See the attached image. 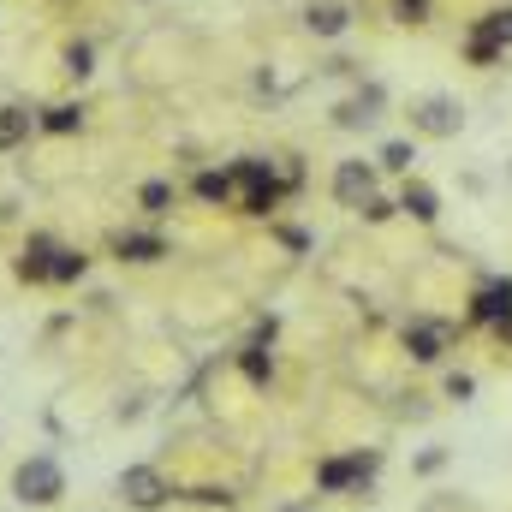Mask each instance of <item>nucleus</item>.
<instances>
[{
    "instance_id": "obj_1",
    "label": "nucleus",
    "mask_w": 512,
    "mask_h": 512,
    "mask_svg": "<svg viewBox=\"0 0 512 512\" xmlns=\"http://www.w3.org/2000/svg\"><path fill=\"white\" fill-rule=\"evenodd\" d=\"M12 495H18L24 507H54V501L66 495V471H60L48 453H36V459H24V465H18Z\"/></svg>"
},
{
    "instance_id": "obj_2",
    "label": "nucleus",
    "mask_w": 512,
    "mask_h": 512,
    "mask_svg": "<svg viewBox=\"0 0 512 512\" xmlns=\"http://www.w3.org/2000/svg\"><path fill=\"white\" fill-rule=\"evenodd\" d=\"M411 126L423 131V137H453V131L465 126V108H459L453 96H423V102L411 108Z\"/></svg>"
},
{
    "instance_id": "obj_3",
    "label": "nucleus",
    "mask_w": 512,
    "mask_h": 512,
    "mask_svg": "<svg viewBox=\"0 0 512 512\" xmlns=\"http://www.w3.org/2000/svg\"><path fill=\"white\" fill-rule=\"evenodd\" d=\"M120 495H126L137 512H155L167 495H173V489H167V477H161L155 465H131L126 477H120Z\"/></svg>"
},
{
    "instance_id": "obj_4",
    "label": "nucleus",
    "mask_w": 512,
    "mask_h": 512,
    "mask_svg": "<svg viewBox=\"0 0 512 512\" xmlns=\"http://www.w3.org/2000/svg\"><path fill=\"white\" fill-rule=\"evenodd\" d=\"M334 197H340L346 209H364V203L376 197V167H370V161H340V167H334Z\"/></svg>"
},
{
    "instance_id": "obj_5",
    "label": "nucleus",
    "mask_w": 512,
    "mask_h": 512,
    "mask_svg": "<svg viewBox=\"0 0 512 512\" xmlns=\"http://www.w3.org/2000/svg\"><path fill=\"white\" fill-rule=\"evenodd\" d=\"M376 465H382L376 453H352V459H328V465L316 471V483H322L328 495H340V489H352V483H364V477H370Z\"/></svg>"
},
{
    "instance_id": "obj_6",
    "label": "nucleus",
    "mask_w": 512,
    "mask_h": 512,
    "mask_svg": "<svg viewBox=\"0 0 512 512\" xmlns=\"http://www.w3.org/2000/svg\"><path fill=\"white\" fill-rule=\"evenodd\" d=\"M501 42H512V12H489V18L477 24V36H471V60L489 66V60L501 54Z\"/></svg>"
},
{
    "instance_id": "obj_7",
    "label": "nucleus",
    "mask_w": 512,
    "mask_h": 512,
    "mask_svg": "<svg viewBox=\"0 0 512 512\" xmlns=\"http://www.w3.org/2000/svg\"><path fill=\"white\" fill-rule=\"evenodd\" d=\"M54 251H60V245L36 233V239L24 245V256H18V274H24V280H36V286H42V280H54Z\"/></svg>"
},
{
    "instance_id": "obj_8",
    "label": "nucleus",
    "mask_w": 512,
    "mask_h": 512,
    "mask_svg": "<svg viewBox=\"0 0 512 512\" xmlns=\"http://www.w3.org/2000/svg\"><path fill=\"white\" fill-rule=\"evenodd\" d=\"M471 316H477V322H507V316H512V280L483 286V292H477V304H471Z\"/></svg>"
},
{
    "instance_id": "obj_9",
    "label": "nucleus",
    "mask_w": 512,
    "mask_h": 512,
    "mask_svg": "<svg viewBox=\"0 0 512 512\" xmlns=\"http://www.w3.org/2000/svg\"><path fill=\"white\" fill-rule=\"evenodd\" d=\"M399 209H405V215H411V221H423V227H429V221H435V215H441V197H435V191H429V185H423V179H411V185H405V191H399Z\"/></svg>"
},
{
    "instance_id": "obj_10",
    "label": "nucleus",
    "mask_w": 512,
    "mask_h": 512,
    "mask_svg": "<svg viewBox=\"0 0 512 512\" xmlns=\"http://www.w3.org/2000/svg\"><path fill=\"white\" fill-rule=\"evenodd\" d=\"M441 340H447V328H435V322L405 328V352H411L417 364H435V358H441Z\"/></svg>"
},
{
    "instance_id": "obj_11",
    "label": "nucleus",
    "mask_w": 512,
    "mask_h": 512,
    "mask_svg": "<svg viewBox=\"0 0 512 512\" xmlns=\"http://www.w3.org/2000/svg\"><path fill=\"white\" fill-rule=\"evenodd\" d=\"M114 251H120V262H155V256H167V239H155V233H120Z\"/></svg>"
},
{
    "instance_id": "obj_12",
    "label": "nucleus",
    "mask_w": 512,
    "mask_h": 512,
    "mask_svg": "<svg viewBox=\"0 0 512 512\" xmlns=\"http://www.w3.org/2000/svg\"><path fill=\"white\" fill-rule=\"evenodd\" d=\"M30 137V114L24 108H0V149H18Z\"/></svg>"
},
{
    "instance_id": "obj_13",
    "label": "nucleus",
    "mask_w": 512,
    "mask_h": 512,
    "mask_svg": "<svg viewBox=\"0 0 512 512\" xmlns=\"http://www.w3.org/2000/svg\"><path fill=\"white\" fill-rule=\"evenodd\" d=\"M376 108H382V90H364L358 102H346V108H340V126H370V120H376Z\"/></svg>"
},
{
    "instance_id": "obj_14",
    "label": "nucleus",
    "mask_w": 512,
    "mask_h": 512,
    "mask_svg": "<svg viewBox=\"0 0 512 512\" xmlns=\"http://www.w3.org/2000/svg\"><path fill=\"white\" fill-rule=\"evenodd\" d=\"M137 203H143V215H155V221H161V215L173 209V185H167V179H149V185L137 191Z\"/></svg>"
},
{
    "instance_id": "obj_15",
    "label": "nucleus",
    "mask_w": 512,
    "mask_h": 512,
    "mask_svg": "<svg viewBox=\"0 0 512 512\" xmlns=\"http://www.w3.org/2000/svg\"><path fill=\"white\" fill-rule=\"evenodd\" d=\"M78 126H84V108L78 102H60V108L42 114V131H54V137H66V131H78Z\"/></svg>"
},
{
    "instance_id": "obj_16",
    "label": "nucleus",
    "mask_w": 512,
    "mask_h": 512,
    "mask_svg": "<svg viewBox=\"0 0 512 512\" xmlns=\"http://www.w3.org/2000/svg\"><path fill=\"white\" fill-rule=\"evenodd\" d=\"M310 30L316 36H340L346 30V6H310Z\"/></svg>"
},
{
    "instance_id": "obj_17",
    "label": "nucleus",
    "mask_w": 512,
    "mask_h": 512,
    "mask_svg": "<svg viewBox=\"0 0 512 512\" xmlns=\"http://www.w3.org/2000/svg\"><path fill=\"white\" fill-rule=\"evenodd\" d=\"M197 197L203 203H227L233 197V173H197Z\"/></svg>"
},
{
    "instance_id": "obj_18",
    "label": "nucleus",
    "mask_w": 512,
    "mask_h": 512,
    "mask_svg": "<svg viewBox=\"0 0 512 512\" xmlns=\"http://www.w3.org/2000/svg\"><path fill=\"white\" fill-rule=\"evenodd\" d=\"M84 268H90V256H78V251H54V280H60V286L84 280Z\"/></svg>"
},
{
    "instance_id": "obj_19",
    "label": "nucleus",
    "mask_w": 512,
    "mask_h": 512,
    "mask_svg": "<svg viewBox=\"0 0 512 512\" xmlns=\"http://www.w3.org/2000/svg\"><path fill=\"white\" fill-rule=\"evenodd\" d=\"M239 370H245V382L268 387V352H262V346H245V352H239Z\"/></svg>"
},
{
    "instance_id": "obj_20",
    "label": "nucleus",
    "mask_w": 512,
    "mask_h": 512,
    "mask_svg": "<svg viewBox=\"0 0 512 512\" xmlns=\"http://www.w3.org/2000/svg\"><path fill=\"white\" fill-rule=\"evenodd\" d=\"M233 179H239V185H251V191H262V185H274V167H268V161H239V167H233Z\"/></svg>"
},
{
    "instance_id": "obj_21",
    "label": "nucleus",
    "mask_w": 512,
    "mask_h": 512,
    "mask_svg": "<svg viewBox=\"0 0 512 512\" xmlns=\"http://www.w3.org/2000/svg\"><path fill=\"white\" fill-rule=\"evenodd\" d=\"M411 161H417V149H411V143H387V149H382V167H393V173H411Z\"/></svg>"
},
{
    "instance_id": "obj_22",
    "label": "nucleus",
    "mask_w": 512,
    "mask_h": 512,
    "mask_svg": "<svg viewBox=\"0 0 512 512\" xmlns=\"http://www.w3.org/2000/svg\"><path fill=\"white\" fill-rule=\"evenodd\" d=\"M90 60H96L90 42H72V48H66V72H72V78H90Z\"/></svg>"
},
{
    "instance_id": "obj_23",
    "label": "nucleus",
    "mask_w": 512,
    "mask_h": 512,
    "mask_svg": "<svg viewBox=\"0 0 512 512\" xmlns=\"http://www.w3.org/2000/svg\"><path fill=\"white\" fill-rule=\"evenodd\" d=\"M274 203H280V185H262V191H251V197H245V209H251V215H268Z\"/></svg>"
},
{
    "instance_id": "obj_24",
    "label": "nucleus",
    "mask_w": 512,
    "mask_h": 512,
    "mask_svg": "<svg viewBox=\"0 0 512 512\" xmlns=\"http://www.w3.org/2000/svg\"><path fill=\"white\" fill-rule=\"evenodd\" d=\"M393 209H399V203H387V197H370V203H364V221H387Z\"/></svg>"
},
{
    "instance_id": "obj_25",
    "label": "nucleus",
    "mask_w": 512,
    "mask_h": 512,
    "mask_svg": "<svg viewBox=\"0 0 512 512\" xmlns=\"http://www.w3.org/2000/svg\"><path fill=\"white\" fill-rule=\"evenodd\" d=\"M471 393H477L471 376H447V399H471Z\"/></svg>"
},
{
    "instance_id": "obj_26",
    "label": "nucleus",
    "mask_w": 512,
    "mask_h": 512,
    "mask_svg": "<svg viewBox=\"0 0 512 512\" xmlns=\"http://www.w3.org/2000/svg\"><path fill=\"white\" fill-rule=\"evenodd\" d=\"M191 501H203V507H233V495H227V489H197Z\"/></svg>"
},
{
    "instance_id": "obj_27",
    "label": "nucleus",
    "mask_w": 512,
    "mask_h": 512,
    "mask_svg": "<svg viewBox=\"0 0 512 512\" xmlns=\"http://www.w3.org/2000/svg\"><path fill=\"white\" fill-rule=\"evenodd\" d=\"M280 239H286V251H310V239H304L298 227H280Z\"/></svg>"
},
{
    "instance_id": "obj_28",
    "label": "nucleus",
    "mask_w": 512,
    "mask_h": 512,
    "mask_svg": "<svg viewBox=\"0 0 512 512\" xmlns=\"http://www.w3.org/2000/svg\"><path fill=\"white\" fill-rule=\"evenodd\" d=\"M441 465H447V453H441V447H429V453L417 459V471H441Z\"/></svg>"
},
{
    "instance_id": "obj_29",
    "label": "nucleus",
    "mask_w": 512,
    "mask_h": 512,
    "mask_svg": "<svg viewBox=\"0 0 512 512\" xmlns=\"http://www.w3.org/2000/svg\"><path fill=\"white\" fill-rule=\"evenodd\" d=\"M286 512H298V507H286Z\"/></svg>"
}]
</instances>
